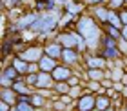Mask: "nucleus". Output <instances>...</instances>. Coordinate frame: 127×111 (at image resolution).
I'll return each instance as SVG.
<instances>
[{"mask_svg":"<svg viewBox=\"0 0 127 111\" xmlns=\"http://www.w3.org/2000/svg\"><path fill=\"white\" fill-rule=\"evenodd\" d=\"M78 31L82 33V37L85 38V42L89 46H95L96 38H98V27H96V24L93 20L87 18V16H84V18L78 22Z\"/></svg>","mask_w":127,"mask_h":111,"instance_id":"nucleus-1","label":"nucleus"},{"mask_svg":"<svg viewBox=\"0 0 127 111\" xmlns=\"http://www.w3.org/2000/svg\"><path fill=\"white\" fill-rule=\"evenodd\" d=\"M56 26V18H53V16H42V18H36V22L31 26L34 31H42V33H47L51 31Z\"/></svg>","mask_w":127,"mask_h":111,"instance_id":"nucleus-2","label":"nucleus"},{"mask_svg":"<svg viewBox=\"0 0 127 111\" xmlns=\"http://www.w3.org/2000/svg\"><path fill=\"white\" fill-rule=\"evenodd\" d=\"M58 40L64 44V48H71V49L73 48H80V49H82V46H84L82 38H80L78 35H62Z\"/></svg>","mask_w":127,"mask_h":111,"instance_id":"nucleus-3","label":"nucleus"},{"mask_svg":"<svg viewBox=\"0 0 127 111\" xmlns=\"http://www.w3.org/2000/svg\"><path fill=\"white\" fill-rule=\"evenodd\" d=\"M22 58L27 60V62H36V60L42 58V49L40 48H31V49H27V51L22 53Z\"/></svg>","mask_w":127,"mask_h":111,"instance_id":"nucleus-4","label":"nucleus"},{"mask_svg":"<svg viewBox=\"0 0 127 111\" xmlns=\"http://www.w3.org/2000/svg\"><path fill=\"white\" fill-rule=\"evenodd\" d=\"M95 98L93 97H82V98H80V102H78V109L80 111H91V109H93V106H95Z\"/></svg>","mask_w":127,"mask_h":111,"instance_id":"nucleus-5","label":"nucleus"},{"mask_svg":"<svg viewBox=\"0 0 127 111\" xmlns=\"http://www.w3.org/2000/svg\"><path fill=\"white\" fill-rule=\"evenodd\" d=\"M38 66L44 69V71H53V69L56 67V64H55V58L53 56H42L40 58V62H38Z\"/></svg>","mask_w":127,"mask_h":111,"instance_id":"nucleus-6","label":"nucleus"},{"mask_svg":"<svg viewBox=\"0 0 127 111\" xmlns=\"http://www.w3.org/2000/svg\"><path fill=\"white\" fill-rule=\"evenodd\" d=\"M67 77H71L69 69H65V67H55L53 69V78L56 82H62V80H65Z\"/></svg>","mask_w":127,"mask_h":111,"instance_id":"nucleus-7","label":"nucleus"},{"mask_svg":"<svg viewBox=\"0 0 127 111\" xmlns=\"http://www.w3.org/2000/svg\"><path fill=\"white\" fill-rule=\"evenodd\" d=\"M62 58H64L67 64H73V62L78 60V55H76V51H73L71 48H65V49L62 51Z\"/></svg>","mask_w":127,"mask_h":111,"instance_id":"nucleus-8","label":"nucleus"},{"mask_svg":"<svg viewBox=\"0 0 127 111\" xmlns=\"http://www.w3.org/2000/svg\"><path fill=\"white\" fill-rule=\"evenodd\" d=\"M107 22H109V24H111V26H114V27H120V26L124 24V22H122V16H118L116 13H114V11H109Z\"/></svg>","mask_w":127,"mask_h":111,"instance_id":"nucleus-9","label":"nucleus"},{"mask_svg":"<svg viewBox=\"0 0 127 111\" xmlns=\"http://www.w3.org/2000/svg\"><path fill=\"white\" fill-rule=\"evenodd\" d=\"M45 53H47L49 56H53V58H58L62 55V49H60V46H56V44H51L45 48Z\"/></svg>","mask_w":127,"mask_h":111,"instance_id":"nucleus-10","label":"nucleus"},{"mask_svg":"<svg viewBox=\"0 0 127 111\" xmlns=\"http://www.w3.org/2000/svg\"><path fill=\"white\" fill-rule=\"evenodd\" d=\"M87 75H89L91 80H102L103 78V71H102L100 67H91L89 71H87Z\"/></svg>","mask_w":127,"mask_h":111,"instance_id":"nucleus-11","label":"nucleus"},{"mask_svg":"<svg viewBox=\"0 0 127 111\" xmlns=\"http://www.w3.org/2000/svg\"><path fill=\"white\" fill-rule=\"evenodd\" d=\"M13 66L16 67V71H18V73H26L27 69H29V66L26 64L24 58H16V60H13Z\"/></svg>","mask_w":127,"mask_h":111,"instance_id":"nucleus-12","label":"nucleus"},{"mask_svg":"<svg viewBox=\"0 0 127 111\" xmlns=\"http://www.w3.org/2000/svg\"><path fill=\"white\" fill-rule=\"evenodd\" d=\"M34 22H36V16L34 15H27V16H24L20 22H18V27H26V26H33Z\"/></svg>","mask_w":127,"mask_h":111,"instance_id":"nucleus-13","label":"nucleus"},{"mask_svg":"<svg viewBox=\"0 0 127 111\" xmlns=\"http://www.w3.org/2000/svg\"><path fill=\"white\" fill-rule=\"evenodd\" d=\"M49 84H51V78H49V75H47V73H42V75H38L36 86H44V87H47Z\"/></svg>","mask_w":127,"mask_h":111,"instance_id":"nucleus-14","label":"nucleus"},{"mask_svg":"<svg viewBox=\"0 0 127 111\" xmlns=\"http://www.w3.org/2000/svg\"><path fill=\"white\" fill-rule=\"evenodd\" d=\"M16 75H18V71H16V67L13 66V67H7L4 71V77L2 78H7V80H15L16 78Z\"/></svg>","mask_w":127,"mask_h":111,"instance_id":"nucleus-15","label":"nucleus"},{"mask_svg":"<svg viewBox=\"0 0 127 111\" xmlns=\"http://www.w3.org/2000/svg\"><path fill=\"white\" fill-rule=\"evenodd\" d=\"M87 64H89L91 67H100V69H102V67H103V58L93 56V58H89V62H87Z\"/></svg>","mask_w":127,"mask_h":111,"instance_id":"nucleus-16","label":"nucleus"},{"mask_svg":"<svg viewBox=\"0 0 127 111\" xmlns=\"http://www.w3.org/2000/svg\"><path fill=\"white\" fill-rule=\"evenodd\" d=\"M109 106V98H105V97H98V100H96V108L100 109V111H103Z\"/></svg>","mask_w":127,"mask_h":111,"instance_id":"nucleus-17","label":"nucleus"},{"mask_svg":"<svg viewBox=\"0 0 127 111\" xmlns=\"http://www.w3.org/2000/svg\"><path fill=\"white\" fill-rule=\"evenodd\" d=\"M96 16L100 18L102 22H107V16H109V11H105L103 7H96Z\"/></svg>","mask_w":127,"mask_h":111,"instance_id":"nucleus-18","label":"nucleus"},{"mask_svg":"<svg viewBox=\"0 0 127 111\" xmlns=\"http://www.w3.org/2000/svg\"><path fill=\"white\" fill-rule=\"evenodd\" d=\"M18 111H33V106L29 102H26V100H22L20 104H18Z\"/></svg>","mask_w":127,"mask_h":111,"instance_id":"nucleus-19","label":"nucleus"},{"mask_svg":"<svg viewBox=\"0 0 127 111\" xmlns=\"http://www.w3.org/2000/svg\"><path fill=\"white\" fill-rule=\"evenodd\" d=\"M109 37H111V38H120V31H118V27H114V26L109 27Z\"/></svg>","mask_w":127,"mask_h":111,"instance_id":"nucleus-20","label":"nucleus"},{"mask_svg":"<svg viewBox=\"0 0 127 111\" xmlns=\"http://www.w3.org/2000/svg\"><path fill=\"white\" fill-rule=\"evenodd\" d=\"M2 98H4L5 102H11V104H13V100H15V97L11 95V93H7V89H4V91H2Z\"/></svg>","mask_w":127,"mask_h":111,"instance_id":"nucleus-21","label":"nucleus"},{"mask_svg":"<svg viewBox=\"0 0 127 111\" xmlns=\"http://www.w3.org/2000/svg\"><path fill=\"white\" fill-rule=\"evenodd\" d=\"M13 89H16L18 93H22V95H24V93H27V89L24 87V84H18V82H16V84H13Z\"/></svg>","mask_w":127,"mask_h":111,"instance_id":"nucleus-22","label":"nucleus"},{"mask_svg":"<svg viewBox=\"0 0 127 111\" xmlns=\"http://www.w3.org/2000/svg\"><path fill=\"white\" fill-rule=\"evenodd\" d=\"M67 11H69V13H78V11H80V5H71V4H69V5H67Z\"/></svg>","mask_w":127,"mask_h":111,"instance_id":"nucleus-23","label":"nucleus"},{"mask_svg":"<svg viewBox=\"0 0 127 111\" xmlns=\"http://www.w3.org/2000/svg\"><path fill=\"white\" fill-rule=\"evenodd\" d=\"M31 100H33V104H36V106H42V104H44V100H42V97H33Z\"/></svg>","mask_w":127,"mask_h":111,"instance_id":"nucleus-24","label":"nucleus"},{"mask_svg":"<svg viewBox=\"0 0 127 111\" xmlns=\"http://www.w3.org/2000/svg\"><path fill=\"white\" fill-rule=\"evenodd\" d=\"M120 49H122L124 53H127V40L125 38H122V42H120Z\"/></svg>","mask_w":127,"mask_h":111,"instance_id":"nucleus-25","label":"nucleus"},{"mask_svg":"<svg viewBox=\"0 0 127 111\" xmlns=\"http://www.w3.org/2000/svg\"><path fill=\"white\" fill-rule=\"evenodd\" d=\"M113 7H120V5H124V0H111Z\"/></svg>","mask_w":127,"mask_h":111,"instance_id":"nucleus-26","label":"nucleus"},{"mask_svg":"<svg viewBox=\"0 0 127 111\" xmlns=\"http://www.w3.org/2000/svg\"><path fill=\"white\" fill-rule=\"evenodd\" d=\"M56 89H58L60 93H65V91H69V89H67V87L64 86V84H58V86H56Z\"/></svg>","mask_w":127,"mask_h":111,"instance_id":"nucleus-27","label":"nucleus"},{"mask_svg":"<svg viewBox=\"0 0 127 111\" xmlns=\"http://www.w3.org/2000/svg\"><path fill=\"white\" fill-rule=\"evenodd\" d=\"M69 93H71L73 97H76L78 93H80V89H78V87H73V89H69Z\"/></svg>","mask_w":127,"mask_h":111,"instance_id":"nucleus-28","label":"nucleus"},{"mask_svg":"<svg viewBox=\"0 0 127 111\" xmlns=\"http://www.w3.org/2000/svg\"><path fill=\"white\" fill-rule=\"evenodd\" d=\"M120 16H122V22H124V24L127 26V11H124V13L120 15Z\"/></svg>","mask_w":127,"mask_h":111,"instance_id":"nucleus-29","label":"nucleus"},{"mask_svg":"<svg viewBox=\"0 0 127 111\" xmlns=\"http://www.w3.org/2000/svg\"><path fill=\"white\" fill-rule=\"evenodd\" d=\"M0 111H7V102H2V104H0Z\"/></svg>","mask_w":127,"mask_h":111,"instance_id":"nucleus-30","label":"nucleus"},{"mask_svg":"<svg viewBox=\"0 0 127 111\" xmlns=\"http://www.w3.org/2000/svg\"><path fill=\"white\" fill-rule=\"evenodd\" d=\"M27 80H29V82H34V84H36V77H34V75H29V77H27Z\"/></svg>","mask_w":127,"mask_h":111,"instance_id":"nucleus-31","label":"nucleus"},{"mask_svg":"<svg viewBox=\"0 0 127 111\" xmlns=\"http://www.w3.org/2000/svg\"><path fill=\"white\" fill-rule=\"evenodd\" d=\"M76 84H78L76 78H69V86H76Z\"/></svg>","mask_w":127,"mask_h":111,"instance_id":"nucleus-32","label":"nucleus"},{"mask_svg":"<svg viewBox=\"0 0 127 111\" xmlns=\"http://www.w3.org/2000/svg\"><path fill=\"white\" fill-rule=\"evenodd\" d=\"M122 38H125V40H127V26L122 29Z\"/></svg>","mask_w":127,"mask_h":111,"instance_id":"nucleus-33","label":"nucleus"},{"mask_svg":"<svg viewBox=\"0 0 127 111\" xmlns=\"http://www.w3.org/2000/svg\"><path fill=\"white\" fill-rule=\"evenodd\" d=\"M89 4H95V2H102V0H87Z\"/></svg>","mask_w":127,"mask_h":111,"instance_id":"nucleus-34","label":"nucleus"},{"mask_svg":"<svg viewBox=\"0 0 127 111\" xmlns=\"http://www.w3.org/2000/svg\"><path fill=\"white\" fill-rule=\"evenodd\" d=\"M105 111H113V109H105Z\"/></svg>","mask_w":127,"mask_h":111,"instance_id":"nucleus-35","label":"nucleus"},{"mask_svg":"<svg viewBox=\"0 0 127 111\" xmlns=\"http://www.w3.org/2000/svg\"><path fill=\"white\" fill-rule=\"evenodd\" d=\"M124 93H125V95H127V89H125V91H124Z\"/></svg>","mask_w":127,"mask_h":111,"instance_id":"nucleus-36","label":"nucleus"},{"mask_svg":"<svg viewBox=\"0 0 127 111\" xmlns=\"http://www.w3.org/2000/svg\"><path fill=\"white\" fill-rule=\"evenodd\" d=\"M58 2H64V0H58Z\"/></svg>","mask_w":127,"mask_h":111,"instance_id":"nucleus-37","label":"nucleus"},{"mask_svg":"<svg viewBox=\"0 0 127 111\" xmlns=\"http://www.w3.org/2000/svg\"><path fill=\"white\" fill-rule=\"evenodd\" d=\"M125 2H127V0H125Z\"/></svg>","mask_w":127,"mask_h":111,"instance_id":"nucleus-38","label":"nucleus"}]
</instances>
